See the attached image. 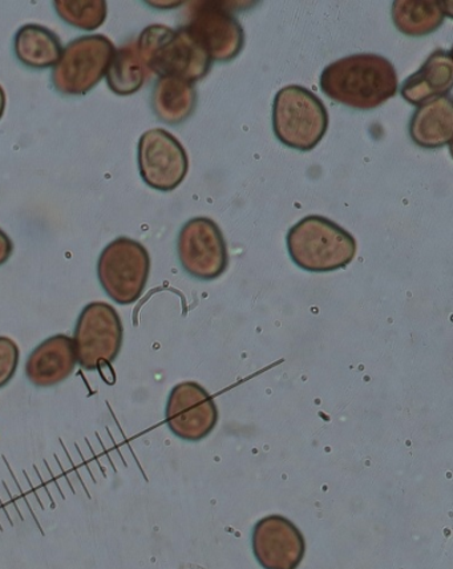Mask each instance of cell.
I'll return each instance as SVG.
<instances>
[{"label":"cell","mask_w":453,"mask_h":569,"mask_svg":"<svg viewBox=\"0 0 453 569\" xmlns=\"http://www.w3.org/2000/svg\"><path fill=\"white\" fill-rule=\"evenodd\" d=\"M138 51L148 71L160 78H178L195 83L211 70L212 59L195 42L187 27L153 24L140 33Z\"/></svg>","instance_id":"7a4b0ae2"},{"label":"cell","mask_w":453,"mask_h":569,"mask_svg":"<svg viewBox=\"0 0 453 569\" xmlns=\"http://www.w3.org/2000/svg\"><path fill=\"white\" fill-rule=\"evenodd\" d=\"M13 252L12 241L2 229H0V267L4 266Z\"/></svg>","instance_id":"7402d4cb"},{"label":"cell","mask_w":453,"mask_h":569,"mask_svg":"<svg viewBox=\"0 0 453 569\" xmlns=\"http://www.w3.org/2000/svg\"><path fill=\"white\" fill-rule=\"evenodd\" d=\"M147 77L148 70L139 56L134 40L114 51L105 73L108 87L119 97H128L140 91Z\"/></svg>","instance_id":"d6986e66"},{"label":"cell","mask_w":453,"mask_h":569,"mask_svg":"<svg viewBox=\"0 0 453 569\" xmlns=\"http://www.w3.org/2000/svg\"><path fill=\"white\" fill-rule=\"evenodd\" d=\"M4 110H6V93H4L2 86H0V119L3 118Z\"/></svg>","instance_id":"603a6c76"},{"label":"cell","mask_w":453,"mask_h":569,"mask_svg":"<svg viewBox=\"0 0 453 569\" xmlns=\"http://www.w3.org/2000/svg\"><path fill=\"white\" fill-rule=\"evenodd\" d=\"M453 106L450 94L417 108L410 123V137L416 146L427 149L451 144Z\"/></svg>","instance_id":"9a60e30c"},{"label":"cell","mask_w":453,"mask_h":569,"mask_svg":"<svg viewBox=\"0 0 453 569\" xmlns=\"http://www.w3.org/2000/svg\"><path fill=\"white\" fill-rule=\"evenodd\" d=\"M252 546L263 569H296L306 552L299 527L281 515H270L254 526Z\"/></svg>","instance_id":"7c38bea8"},{"label":"cell","mask_w":453,"mask_h":569,"mask_svg":"<svg viewBox=\"0 0 453 569\" xmlns=\"http://www.w3.org/2000/svg\"><path fill=\"white\" fill-rule=\"evenodd\" d=\"M453 83L451 51L436 50L421 70L404 81L401 93L412 106H423L431 100L450 94Z\"/></svg>","instance_id":"5bb4252c"},{"label":"cell","mask_w":453,"mask_h":569,"mask_svg":"<svg viewBox=\"0 0 453 569\" xmlns=\"http://www.w3.org/2000/svg\"><path fill=\"white\" fill-rule=\"evenodd\" d=\"M123 322L112 305L88 303L78 318L72 338L78 365L87 371L112 365L123 347Z\"/></svg>","instance_id":"8992f818"},{"label":"cell","mask_w":453,"mask_h":569,"mask_svg":"<svg viewBox=\"0 0 453 569\" xmlns=\"http://www.w3.org/2000/svg\"><path fill=\"white\" fill-rule=\"evenodd\" d=\"M187 30L211 57L212 62H229L240 56L245 44L242 26L226 9L215 2L195 6Z\"/></svg>","instance_id":"8fae6325"},{"label":"cell","mask_w":453,"mask_h":569,"mask_svg":"<svg viewBox=\"0 0 453 569\" xmlns=\"http://www.w3.org/2000/svg\"><path fill=\"white\" fill-rule=\"evenodd\" d=\"M178 253L182 269L195 280L219 279L229 266L225 237L208 217H194L181 228Z\"/></svg>","instance_id":"ba28073f"},{"label":"cell","mask_w":453,"mask_h":569,"mask_svg":"<svg viewBox=\"0 0 453 569\" xmlns=\"http://www.w3.org/2000/svg\"><path fill=\"white\" fill-rule=\"evenodd\" d=\"M288 250L296 267L311 273L346 268L356 254V241L346 229L322 216H308L289 230Z\"/></svg>","instance_id":"3957f363"},{"label":"cell","mask_w":453,"mask_h":569,"mask_svg":"<svg viewBox=\"0 0 453 569\" xmlns=\"http://www.w3.org/2000/svg\"><path fill=\"white\" fill-rule=\"evenodd\" d=\"M399 81L395 67L375 53H358L331 63L321 77L330 99L354 110H375L394 98Z\"/></svg>","instance_id":"6da1fadb"},{"label":"cell","mask_w":453,"mask_h":569,"mask_svg":"<svg viewBox=\"0 0 453 569\" xmlns=\"http://www.w3.org/2000/svg\"><path fill=\"white\" fill-rule=\"evenodd\" d=\"M273 128L282 144L308 152L326 134L329 112L308 88L288 86L275 94Z\"/></svg>","instance_id":"277c9868"},{"label":"cell","mask_w":453,"mask_h":569,"mask_svg":"<svg viewBox=\"0 0 453 569\" xmlns=\"http://www.w3.org/2000/svg\"><path fill=\"white\" fill-rule=\"evenodd\" d=\"M78 365L71 337L57 335L43 341L26 362V377L37 388H52L72 376Z\"/></svg>","instance_id":"4fadbf2b"},{"label":"cell","mask_w":453,"mask_h":569,"mask_svg":"<svg viewBox=\"0 0 453 569\" xmlns=\"http://www.w3.org/2000/svg\"><path fill=\"white\" fill-rule=\"evenodd\" d=\"M139 169L148 187L169 192L185 180L189 159L181 142L162 128L147 131L139 141Z\"/></svg>","instance_id":"9c48e42d"},{"label":"cell","mask_w":453,"mask_h":569,"mask_svg":"<svg viewBox=\"0 0 453 569\" xmlns=\"http://www.w3.org/2000/svg\"><path fill=\"white\" fill-rule=\"evenodd\" d=\"M151 273V257L143 243L120 237L108 243L98 261V277L108 297L131 305L143 296Z\"/></svg>","instance_id":"5b68a950"},{"label":"cell","mask_w":453,"mask_h":569,"mask_svg":"<svg viewBox=\"0 0 453 569\" xmlns=\"http://www.w3.org/2000/svg\"><path fill=\"white\" fill-rule=\"evenodd\" d=\"M444 7L436 0H396L392 3V20L404 36H430L443 24Z\"/></svg>","instance_id":"ac0fdd59"},{"label":"cell","mask_w":453,"mask_h":569,"mask_svg":"<svg viewBox=\"0 0 453 569\" xmlns=\"http://www.w3.org/2000/svg\"><path fill=\"white\" fill-rule=\"evenodd\" d=\"M114 51L113 43L104 36H85L73 40L53 67V87L67 97L90 92L105 77Z\"/></svg>","instance_id":"52a82bcc"},{"label":"cell","mask_w":453,"mask_h":569,"mask_svg":"<svg viewBox=\"0 0 453 569\" xmlns=\"http://www.w3.org/2000/svg\"><path fill=\"white\" fill-rule=\"evenodd\" d=\"M53 7L63 22L85 31L103 26L108 12L105 0H57Z\"/></svg>","instance_id":"ffe728a7"},{"label":"cell","mask_w":453,"mask_h":569,"mask_svg":"<svg viewBox=\"0 0 453 569\" xmlns=\"http://www.w3.org/2000/svg\"><path fill=\"white\" fill-rule=\"evenodd\" d=\"M165 421L175 437L187 442H199L218 426V405L201 385L182 382L175 385L169 395Z\"/></svg>","instance_id":"30bf717a"},{"label":"cell","mask_w":453,"mask_h":569,"mask_svg":"<svg viewBox=\"0 0 453 569\" xmlns=\"http://www.w3.org/2000/svg\"><path fill=\"white\" fill-rule=\"evenodd\" d=\"M63 50L57 33L39 24L20 27L13 38V51L19 62L33 70L56 67Z\"/></svg>","instance_id":"2e32d148"},{"label":"cell","mask_w":453,"mask_h":569,"mask_svg":"<svg viewBox=\"0 0 453 569\" xmlns=\"http://www.w3.org/2000/svg\"><path fill=\"white\" fill-rule=\"evenodd\" d=\"M20 351L16 341L9 337H0V389L11 382L16 376Z\"/></svg>","instance_id":"44dd1931"},{"label":"cell","mask_w":453,"mask_h":569,"mask_svg":"<svg viewBox=\"0 0 453 569\" xmlns=\"http://www.w3.org/2000/svg\"><path fill=\"white\" fill-rule=\"evenodd\" d=\"M198 106V91L193 83L178 78H160L152 92L155 117L167 124L184 123Z\"/></svg>","instance_id":"e0dca14e"}]
</instances>
